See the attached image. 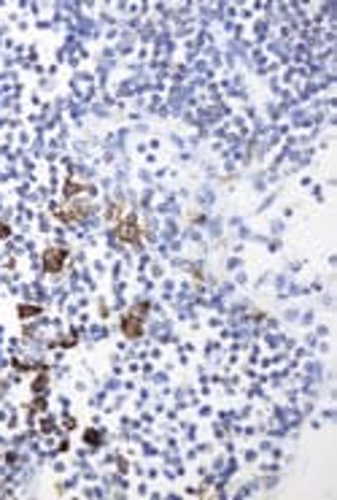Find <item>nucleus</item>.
Masks as SVG:
<instances>
[{"label": "nucleus", "mask_w": 337, "mask_h": 500, "mask_svg": "<svg viewBox=\"0 0 337 500\" xmlns=\"http://www.w3.org/2000/svg\"><path fill=\"white\" fill-rule=\"evenodd\" d=\"M113 235H116V241H122V243H132V246H138V243L143 241V230H140V222H138L135 211H130L124 219L116 222Z\"/></svg>", "instance_id": "nucleus-3"}, {"label": "nucleus", "mask_w": 337, "mask_h": 500, "mask_svg": "<svg viewBox=\"0 0 337 500\" xmlns=\"http://www.w3.org/2000/svg\"><path fill=\"white\" fill-rule=\"evenodd\" d=\"M8 235H11V227H8L6 222H0V241H6Z\"/></svg>", "instance_id": "nucleus-8"}, {"label": "nucleus", "mask_w": 337, "mask_h": 500, "mask_svg": "<svg viewBox=\"0 0 337 500\" xmlns=\"http://www.w3.org/2000/svg\"><path fill=\"white\" fill-rule=\"evenodd\" d=\"M119 211H122V206H119V203H111V209H108V219L113 222L119 216Z\"/></svg>", "instance_id": "nucleus-7"}, {"label": "nucleus", "mask_w": 337, "mask_h": 500, "mask_svg": "<svg viewBox=\"0 0 337 500\" xmlns=\"http://www.w3.org/2000/svg\"><path fill=\"white\" fill-rule=\"evenodd\" d=\"M32 389H35L38 395H41V392H44V389H46V371H44V373H41V376H38V381H35V384H32Z\"/></svg>", "instance_id": "nucleus-6"}, {"label": "nucleus", "mask_w": 337, "mask_h": 500, "mask_svg": "<svg viewBox=\"0 0 337 500\" xmlns=\"http://www.w3.org/2000/svg\"><path fill=\"white\" fill-rule=\"evenodd\" d=\"M68 257H70V252H68V249H62V246L46 249V252H44V271L46 273H62Z\"/></svg>", "instance_id": "nucleus-4"}, {"label": "nucleus", "mask_w": 337, "mask_h": 500, "mask_svg": "<svg viewBox=\"0 0 337 500\" xmlns=\"http://www.w3.org/2000/svg\"><path fill=\"white\" fill-rule=\"evenodd\" d=\"M41 311H44L41 306H27V303H22V306H19V317H22V319H30V317H38Z\"/></svg>", "instance_id": "nucleus-5"}, {"label": "nucleus", "mask_w": 337, "mask_h": 500, "mask_svg": "<svg viewBox=\"0 0 337 500\" xmlns=\"http://www.w3.org/2000/svg\"><path fill=\"white\" fill-rule=\"evenodd\" d=\"M92 195H94V187H92V190H87V192H81V195L65 197L62 206H54V209H51V214H54L60 222H65V225H78V222H87L89 216H92V211H94Z\"/></svg>", "instance_id": "nucleus-1"}, {"label": "nucleus", "mask_w": 337, "mask_h": 500, "mask_svg": "<svg viewBox=\"0 0 337 500\" xmlns=\"http://www.w3.org/2000/svg\"><path fill=\"white\" fill-rule=\"evenodd\" d=\"M146 314H149V303H135L130 311H127L124 317H122V333H124V338H130V341H138V338L143 336V319Z\"/></svg>", "instance_id": "nucleus-2"}]
</instances>
